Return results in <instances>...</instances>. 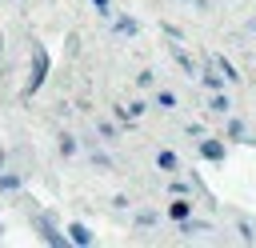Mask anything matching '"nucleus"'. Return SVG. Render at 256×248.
Instances as JSON below:
<instances>
[{"label":"nucleus","instance_id":"f03ea898","mask_svg":"<svg viewBox=\"0 0 256 248\" xmlns=\"http://www.w3.org/2000/svg\"><path fill=\"white\" fill-rule=\"evenodd\" d=\"M208 160H224V144H216V140H204V148H200Z\"/></svg>","mask_w":256,"mask_h":248},{"label":"nucleus","instance_id":"20e7f679","mask_svg":"<svg viewBox=\"0 0 256 248\" xmlns=\"http://www.w3.org/2000/svg\"><path fill=\"white\" fill-rule=\"evenodd\" d=\"M168 212H172V220H184V216H188V200H176Z\"/></svg>","mask_w":256,"mask_h":248},{"label":"nucleus","instance_id":"7ed1b4c3","mask_svg":"<svg viewBox=\"0 0 256 248\" xmlns=\"http://www.w3.org/2000/svg\"><path fill=\"white\" fill-rule=\"evenodd\" d=\"M68 232H72V240H76V244H92V236H88V228H84V224H72Z\"/></svg>","mask_w":256,"mask_h":248},{"label":"nucleus","instance_id":"f257e3e1","mask_svg":"<svg viewBox=\"0 0 256 248\" xmlns=\"http://www.w3.org/2000/svg\"><path fill=\"white\" fill-rule=\"evenodd\" d=\"M36 48V72H32V80H28V92H36L40 84H44V72H48V52L40 48V44H32Z\"/></svg>","mask_w":256,"mask_h":248},{"label":"nucleus","instance_id":"423d86ee","mask_svg":"<svg viewBox=\"0 0 256 248\" xmlns=\"http://www.w3.org/2000/svg\"><path fill=\"white\" fill-rule=\"evenodd\" d=\"M0 164H4V152H0Z\"/></svg>","mask_w":256,"mask_h":248},{"label":"nucleus","instance_id":"39448f33","mask_svg":"<svg viewBox=\"0 0 256 248\" xmlns=\"http://www.w3.org/2000/svg\"><path fill=\"white\" fill-rule=\"evenodd\" d=\"M92 4H96V8H108V0H92Z\"/></svg>","mask_w":256,"mask_h":248}]
</instances>
